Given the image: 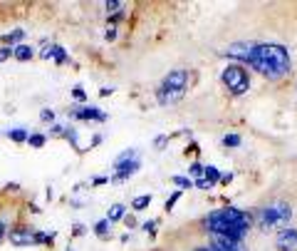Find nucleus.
Returning <instances> with one entry per match:
<instances>
[{
  "label": "nucleus",
  "mask_w": 297,
  "mask_h": 251,
  "mask_svg": "<svg viewBox=\"0 0 297 251\" xmlns=\"http://www.w3.org/2000/svg\"><path fill=\"white\" fill-rule=\"evenodd\" d=\"M248 67H253L268 80H282L292 62H290V53L285 45L280 42H253L250 47V58H248Z\"/></svg>",
  "instance_id": "obj_1"
},
{
  "label": "nucleus",
  "mask_w": 297,
  "mask_h": 251,
  "mask_svg": "<svg viewBox=\"0 0 297 251\" xmlns=\"http://www.w3.org/2000/svg\"><path fill=\"white\" fill-rule=\"evenodd\" d=\"M203 227L208 234H221L228 239L243 241L245 234L253 227V214L245 212V209H238V207H223V209H216L205 216Z\"/></svg>",
  "instance_id": "obj_2"
},
{
  "label": "nucleus",
  "mask_w": 297,
  "mask_h": 251,
  "mask_svg": "<svg viewBox=\"0 0 297 251\" xmlns=\"http://www.w3.org/2000/svg\"><path fill=\"white\" fill-rule=\"evenodd\" d=\"M290 219H292L290 204H285V202H270V204L255 209L253 224L258 227L260 232H270V229H287Z\"/></svg>",
  "instance_id": "obj_3"
},
{
  "label": "nucleus",
  "mask_w": 297,
  "mask_h": 251,
  "mask_svg": "<svg viewBox=\"0 0 297 251\" xmlns=\"http://www.w3.org/2000/svg\"><path fill=\"white\" fill-rule=\"evenodd\" d=\"M186 87H188V70H171L166 78H164L161 87L156 90L159 105H173V102H179L184 97Z\"/></svg>",
  "instance_id": "obj_4"
},
{
  "label": "nucleus",
  "mask_w": 297,
  "mask_h": 251,
  "mask_svg": "<svg viewBox=\"0 0 297 251\" xmlns=\"http://www.w3.org/2000/svg\"><path fill=\"white\" fill-rule=\"evenodd\" d=\"M221 80L223 85L228 87V92H233V95H245L250 90V75H248V70L243 67L241 62H233V65L223 67Z\"/></svg>",
  "instance_id": "obj_5"
},
{
  "label": "nucleus",
  "mask_w": 297,
  "mask_h": 251,
  "mask_svg": "<svg viewBox=\"0 0 297 251\" xmlns=\"http://www.w3.org/2000/svg\"><path fill=\"white\" fill-rule=\"evenodd\" d=\"M208 246L213 251H245L243 241L228 239V236H221V234H211V244Z\"/></svg>",
  "instance_id": "obj_6"
},
{
  "label": "nucleus",
  "mask_w": 297,
  "mask_h": 251,
  "mask_svg": "<svg viewBox=\"0 0 297 251\" xmlns=\"http://www.w3.org/2000/svg\"><path fill=\"white\" fill-rule=\"evenodd\" d=\"M275 249L278 251H295L297 249V229H282L275 236Z\"/></svg>",
  "instance_id": "obj_7"
},
{
  "label": "nucleus",
  "mask_w": 297,
  "mask_h": 251,
  "mask_svg": "<svg viewBox=\"0 0 297 251\" xmlns=\"http://www.w3.org/2000/svg\"><path fill=\"white\" fill-rule=\"evenodd\" d=\"M10 244L15 246H30L35 244V229H27V227H18V229H10Z\"/></svg>",
  "instance_id": "obj_8"
},
{
  "label": "nucleus",
  "mask_w": 297,
  "mask_h": 251,
  "mask_svg": "<svg viewBox=\"0 0 297 251\" xmlns=\"http://www.w3.org/2000/svg\"><path fill=\"white\" fill-rule=\"evenodd\" d=\"M70 112H72L74 119H84V122H90V119H94V122H107V115H104L99 107H74Z\"/></svg>",
  "instance_id": "obj_9"
},
{
  "label": "nucleus",
  "mask_w": 297,
  "mask_h": 251,
  "mask_svg": "<svg viewBox=\"0 0 297 251\" xmlns=\"http://www.w3.org/2000/svg\"><path fill=\"white\" fill-rule=\"evenodd\" d=\"M139 167H141V162H139V159H129V162L114 164L116 174L111 177V182H122V179H129V177H131L134 172H139Z\"/></svg>",
  "instance_id": "obj_10"
},
{
  "label": "nucleus",
  "mask_w": 297,
  "mask_h": 251,
  "mask_svg": "<svg viewBox=\"0 0 297 251\" xmlns=\"http://www.w3.org/2000/svg\"><path fill=\"white\" fill-rule=\"evenodd\" d=\"M40 58L42 60H55L57 65H65L67 62V53H65V47H60V45H45L42 47V53H40Z\"/></svg>",
  "instance_id": "obj_11"
},
{
  "label": "nucleus",
  "mask_w": 297,
  "mask_h": 251,
  "mask_svg": "<svg viewBox=\"0 0 297 251\" xmlns=\"http://www.w3.org/2000/svg\"><path fill=\"white\" fill-rule=\"evenodd\" d=\"M13 58L20 60V62H27V60L35 58V50H33V45H25V42H20L13 47Z\"/></svg>",
  "instance_id": "obj_12"
},
{
  "label": "nucleus",
  "mask_w": 297,
  "mask_h": 251,
  "mask_svg": "<svg viewBox=\"0 0 297 251\" xmlns=\"http://www.w3.org/2000/svg\"><path fill=\"white\" fill-rule=\"evenodd\" d=\"M124 216H127V207L124 204H111L109 212H107V221L114 224V221H122Z\"/></svg>",
  "instance_id": "obj_13"
},
{
  "label": "nucleus",
  "mask_w": 297,
  "mask_h": 251,
  "mask_svg": "<svg viewBox=\"0 0 297 251\" xmlns=\"http://www.w3.org/2000/svg\"><path fill=\"white\" fill-rule=\"evenodd\" d=\"M22 38H25V30H13V33H5V35L0 38V42H3L5 47H10L13 42H20Z\"/></svg>",
  "instance_id": "obj_14"
},
{
  "label": "nucleus",
  "mask_w": 297,
  "mask_h": 251,
  "mask_svg": "<svg viewBox=\"0 0 297 251\" xmlns=\"http://www.w3.org/2000/svg\"><path fill=\"white\" fill-rule=\"evenodd\" d=\"M171 182H173L179 189H191V187H193V179H191V177H181V174L171 177Z\"/></svg>",
  "instance_id": "obj_15"
},
{
  "label": "nucleus",
  "mask_w": 297,
  "mask_h": 251,
  "mask_svg": "<svg viewBox=\"0 0 297 251\" xmlns=\"http://www.w3.org/2000/svg\"><path fill=\"white\" fill-rule=\"evenodd\" d=\"M203 177L211 182V184H216L218 179H221V172H218V167H213V164H208V167H203Z\"/></svg>",
  "instance_id": "obj_16"
},
{
  "label": "nucleus",
  "mask_w": 297,
  "mask_h": 251,
  "mask_svg": "<svg viewBox=\"0 0 297 251\" xmlns=\"http://www.w3.org/2000/svg\"><path fill=\"white\" fill-rule=\"evenodd\" d=\"M8 137H10V139H13V142H27V130H22V127H15V130H10V132H8Z\"/></svg>",
  "instance_id": "obj_17"
},
{
  "label": "nucleus",
  "mask_w": 297,
  "mask_h": 251,
  "mask_svg": "<svg viewBox=\"0 0 297 251\" xmlns=\"http://www.w3.org/2000/svg\"><path fill=\"white\" fill-rule=\"evenodd\" d=\"M148 204H151V194H144V196H136L134 202H131V207L139 212V209H146Z\"/></svg>",
  "instance_id": "obj_18"
},
{
  "label": "nucleus",
  "mask_w": 297,
  "mask_h": 251,
  "mask_svg": "<svg viewBox=\"0 0 297 251\" xmlns=\"http://www.w3.org/2000/svg\"><path fill=\"white\" fill-rule=\"evenodd\" d=\"M107 13H114V15H122V10H124V3H119V0H109L107 5Z\"/></svg>",
  "instance_id": "obj_19"
},
{
  "label": "nucleus",
  "mask_w": 297,
  "mask_h": 251,
  "mask_svg": "<svg viewBox=\"0 0 297 251\" xmlns=\"http://www.w3.org/2000/svg\"><path fill=\"white\" fill-rule=\"evenodd\" d=\"M223 147H241V135H225L223 137Z\"/></svg>",
  "instance_id": "obj_20"
},
{
  "label": "nucleus",
  "mask_w": 297,
  "mask_h": 251,
  "mask_svg": "<svg viewBox=\"0 0 297 251\" xmlns=\"http://www.w3.org/2000/svg\"><path fill=\"white\" fill-rule=\"evenodd\" d=\"M27 144H30V147H35V149L45 147V135H30L27 137Z\"/></svg>",
  "instance_id": "obj_21"
},
{
  "label": "nucleus",
  "mask_w": 297,
  "mask_h": 251,
  "mask_svg": "<svg viewBox=\"0 0 297 251\" xmlns=\"http://www.w3.org/2000/svg\"><path fill=\"white\" fill-rule=\"evenodd\" d=\"M109 221H107V219H102V221H97V224H94V232L99 234V236H107V232H109Z\"/></svg>",
  "instance_id": "obj_22"
},
{
  "label": "nucleus",
  "mask_w": 297,
  "mask_h": 251,
  "mask_svg": "<svg viewBox=\"0 0 297 251\" xmlns=\"http://www.w3.org/2000/svg\"><path fill=\"white\" fill-rule=\"evenodd\" d=\"M129 159H136V149H124L122 155L116 157V162H114V164H122V162H129Z\"/></svg>",
  "instance_id": "obj_23"
},
{
  "label": "nucleus",
  "mask_w": 297,
  "mask_h": 251,
  "mask_svg": "<svg viewBox=\"0 0 297 251\" xmlns=\"http://www.w3.org/2000/svg\"><path fill=\"white\" fill-rule=\"evenodd\" d=\"M188 177H203V164H198V162H193L191 167H188Z\"/></svg>",
  "instance_id": "obj_24"
},
{
  "label": "nucleus",
  "mask_w": 297,
  "mask_h": 251,
  "mask_svg": "<svg viewBox=\"0 0 297 251\" xmlns=\"http://www.w3.org/2000/svg\"><path fill=\"white\" fill-rule=\"evenodd\" d=\"M179 199H181V192H173V194H171V196H168V199H166V204H164V209H166V212H171V209L176 207V202H179Z\"/></svg>",
  "instance_id": "obj_25"
},
{
  "label": "nucleus",
  "mask_w": 297,
  "mask_h": 251,
  "mask_svg": "<svg viewBox=\"0 0 297 251\" xmlns=\"http://www.w3.org/2000/svg\"><path fill=\"white\" fill-rule=\"evenodd\" d=\"M193 187H196V189H203V192H208V189H211L213 184H211V182H208L205 177H201V179H196V182H193Z\"/></svg>",
  "instance_id": "obj_26"
},
{
  "label": "nucleus",
  "mask_w": 297,
  "mask_h": 251,
  "mask_svg": "<svg viewBox=\"0 0 297 251\" xmlns=\"http://www.w3.org/2000/svg\"><path fill=\"white\" fill-rule=\"evenodd\" d=\"M40 119H42V122H55V112H52L50 107H45V110L40 112Z\"/></svg>",
  "instance_id": "obj_27"
},
{
  "label": "nucleus",
  "mask_w": 297,
  "mask_h": 251,
  "mask_svg": "<svg viewBox=\"0 0 297 251\" xmlns=\"http://www.w3.org/2000/svg\"><path fill=\"white\" fill-rule=\"evenodd\" d=\"M65 137H67V139L72 142L74 147L79 149V144H77V130H74V127H67V130H65Z\"/></svg>",
  "instance_id": "obj_28"
},
{
  "label": "nucleus",
  "mask_w": 297,
  "mask_h": 251,
  "mask_svg": "<svg viewBox=\"0 0 297 251\" xmlns=\"http://www.w3.org/2000/svg\"><path fill=\"white\" fill-rule=\"evenodd\" d=\"M8 58H13V47H5V45H3V47H0V65Z\"/></svg>",
  "instance_id": "obj_29"
},
{
  "label": "nucleus",
  "mask_w": 297,
  "mask_h": 251,
  "mask_svg": "<svg viewBox=\"0 0 297 251\" xmlns=\"http://www.w3.org/2000/svg\"><path fill=\"white\" fill-rule=\"evenodd\" d=\"M72 97L77 99V102H84V99H87V92H84L82 87H74V90H72Z\"/></svg>",
  "instance_id": "obj_30"
},
{
  "label": "nucleus",
  "mask_w": 297,
  "mask_h": 251,
  "mask_svg": "<svg viewBox=\"0 0 297 251\" xmlns=\"http://www.w3.org/2000/svg\"><path fill=\"white\" fill-rule=\"evenodd\" d=\"M141 229H144L146 234H156V221H154V219H151V221H144Z\"/></svg>",
  "instance_id": "obj_31"
},
{
  "label": "nucleus",
  "mask_w": 297,
  "mask_h": 251,
  "mask_svg": "<svg viewBox=\"0 0 297 251\" xmlns=\"http://www.w3.org/2000/svg\"><path fill=\"white\" fill-rule=\"evenodd\" d=\"M50 135H52V137L65 135V127H60V124H52V127H50Z\"/></svg>",
  "instance_id": "obj_32"
},
{
  "label": "nucleus",
  "mask_w": 297,
  "mask_h": 251,
  "mask_svg": "<svg viewBox=\"0 0 297 251\" xmlns=\"http://www.w3.org/2000/svg\"><path fill=\"white\" fill-rule=\"evenodd\" d=\"M218 182H221V184H230V182H233V172H223Z\"/></svg>",
  "instance_id": "obj_33"
},
{
  "label": "nucleus",
  "mask_w": 297,
  "mask_h": 251,
  "mask_svg": "<svg viewBox=\"0 0 297 251\" xmlns=\"http://www.w3.org/2000/svg\"><path fill=\"white\" fill-rule=\"evenodd\" d=\"M104 40H116V28H109V30H107V33H104Z\"/></svg>",
  "instance_id": "obj_34"
},
{
  "label": "nucleus",
  "mask_w": 297,
  "mask_h": 251,
  "mask_svg": "<svg viewBox=\"0 0 297 251\" xmlns=\"http://www.w3.org/2000/svg\"><path fill=\"white\" fill-rule=\"evenodd\" d=\"M166 142H168V137H156V147H159V149L166 147Z\"/></svg>",
  "instance_id": "obj_35"
},
{
  "label": "nucleus",
  "mask_w": 297,
  "mask_h": 251,
  "mask_svg": "<svg viewBox=\"0 0 297 251\" xmlns=\"http://www.w3.org/2000/svg\"><path fill=\"white\" fill-rule=\"evenodd\" d=\"M124 224H127V227H136V219H134V216H124Z\"/></svg>",
  "instance_id": "obj_36"
},
{
  "label": "nucleus",
  "mask_w": 297,
  "mask_h": 251,
  "mask_svg": "<svg viewBox=\"0 0 297 251\" xmlns=\"http://www.w3.org/2000/svg\"><path fill=\"white\" fill-rule=\"evenodd\" d=\"M74 236H82V234H84V227H82V224H74Z\"/></svg>",
  "instance_id": "obj_37"
},
{
  "label": "nucleus",
  "mask_w": 297,
  "mask_h": 251,
  "mask_svg": "<svg viewBox=\"0 0 297 251\" xmlns=\"http://www.w3.org/2000/svg\"><path fill=\"white\" fill-rule=\"evenodd\" d=\"M107 182V177H94L92 179V184H104Z\"/></svg>",
  "instance_id": "obj_38"
},
{
  "label": "nucleus",
  "mask_w": 297,
  "mask_h": 251,
  "mask_svg": "<svg viewBox=\"0 0 297 251\" xmlns=\"http://www.w3.org/2000/svg\"><path fill=\"white\" fill-rule=\"evenodd\" d=\"M5 234H8V229H5V224H3V221H0V241H3V239H5Z\"/></svg>",
  "instance_id": "obj_39"
},
{
  "label": "nucleus",
  "mask_w": 297,
  "mask_h": 251,
  "mask_svg": "<svg viewBox=\"0 0 297 251\" xmlns=\"http://www.w3.org/2000/svg\"><path fill=\"white\" fill-rule=\"evenodd\" d=\"M99 95H102V97H109L111 90H109V87H102V90H99Z\"/></svg>",
  "instance_id": "obj_40"
},
{
  "label": "nucleus",
  "mask_w": 297,
  "mask_h": 251,
  "mask_svg": "<svg viewBox=\"0 0 297 251\" xmlns=\"http://www.w3.org/2000/svg\"><path fill=\"white\" fill-rule=\"evenodd\" d=\"M193 251H213V249H211V246H196Z\"/></svg>",
  "instance_id": "obj_41"
}]
</instances>
